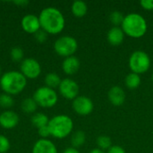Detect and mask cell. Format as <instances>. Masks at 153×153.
I'll list each match as a JSON object with an SVG mask.
<instances>
[{
  "label": "cell",
  "mask_w": 153,
  "mask_h": 153,
  "mask_svg": "<svg viewBox=\"0 0 153 153\" xmlns=\"http://www.w3.org/2000/svg\"><path fill=\"white\" fill-rule=\"evenodd\" d=\"M41 29L48 34L56 35L60 33L65 25L64 14L56 7L48 6L41 10L39 15Z\"/></svg>",
  "instance_id": "6da1fadb"
},
{
  "label": "cell",
  "mask_w": 153,
  "mask_h": 153,
  "mask_svg": "<svg viewBox=\"0 0 153 153\" xmlns=\"http://www.w3.org/2000/svg\"><path fill=\"white\" fill-rule=\"evenodd\" d=\"M27 85V79L20 71H8L0 77V88L11 96L20 94Z\"/></svg>",
  "instance_id": "7a4b0ae2"
},
{
  "label": "cell",
  "mask_w": 153,
  "mask_h": 153,
  "mask_svg": "<svg viewBox=\"0 0 153 153\" xmlns=\"http://www.w3.org/2000/svg\"><path fill=\"white\" fill-rule=\"evenodd\" d=\"M121 26L125 34L135 39L143 37L147 31L146 20L136 13H132L125 16Z\"/></svg>",
  "instance_id": "3957f363"
},
{
  "label": "cell",
  "mask_w": 153,
  "mask_h": 153,
  "mask_svg": "<svg viewBox=\"0 0 153 153\" xmlns=\"http://www.w3.org/2000/svg\"><path fill=\"white\" fill-rule=\"evenodd\" d=\"M48 126L50 136L56 139H64L72 133L74 122L72 118L66 115H57L49 119Z\"/></svg>",
  "instance_id": "277c9868"
},
{
  "label": "cell",
  "mask_w": 153,
  "mask_h": 153,
  "mask_svg": "<svg viewBox=\"0 0 153 153\" xmlns=\"http://www.w3.org/2000/svg\"><path fill=\"white\" fill-rule=\"evenodd\" d=\"M32 98L39 107L44 108H53L58 100V96L56 91L47 86L38 88L34 91Z\"/></svg>",
  "instance_id": "5b68a950"
},
{
  "label": "cell",
  "mask_w": 153,
  "mask_h": 153,
  "mask_svg": "<svg viewBox=\"0 0 153 153\" xmlns=\"http://www.w3.org/2000/svg\"><path fill=\"white\" fill-rule=\"evenodd\" d=\"M78 48L77 40L71 36H62L58 38L54 43V50L56 53L64 57L74 56Z\"/></svg>",
  "instance_id": "8992f818"
},
{
  "label": "cell",
  "mask_w": 153,
  "mask_h": 153,
  "mask_svg": "<svg viewBox=\"0 0 153 153\" xmlns=\"http://www.w3.org/2000/svg\"><path fill=\"white\" fill-rule=\"evenodd\" d=\"M151 66V59L144 51H134L129 58V67L133 73L137 74H143L149 70Z\"/></svg>",
  "instance_id": "52a82bcc"
},
{
  "label": "cell",
  "mask_w": 153,
  "mask_h": 153,
  "mask_svg": "<svg viewBox=\"0 0 153 153\" xmlns=\"http://www.w3.org/2000/svg\"><path fill=\"white\" fill-rule=\"evenodd\" d=\"M20 72L23 74L26 79L34 80L37 79L41 74V65L38 60L28 57L24 58L21 62Z\"/></svg>",
  "instance_id": "ba28073f"
},
{
  "label": "cell",
  "mask_w": 153,
  "mask_h": 153,
  "mask_svg": "<svg viewBox=\"0 0 153 153\" xmlns=\"http://www.w3.org/2000/svg\"><path fill=\"white\" fill-rule=\"evenodd\" d=\"M58 90H59L60 94L64 98L67 100H74L76 97H78L79 85L74 80L65 78L61 81Z\"/></svg>",
  "instance_id": "9c48e42d"
},
{
  "label": "cell",
  "mask_w": 153,
  "mask_h": 153,
  "mask_svg": "<svg viewBox=\"0 0 153 153\" xmlns=\"http://www.w3.org/2000/svg\"><path fill=\"white\" fill-rule=\"evenodd\" d=\"M73 108L80 116H87L93 110L92 100L85 96H78L73 100Z\"/></svg>",
  "instance_id": "30bf717a"
},
{
  "label": "cell",
  "mask_w": 153,
  "mask_h": 153,
  "mask_svg": "<svg viewBox=\"0 0 153 153\" xmlns=\"http://www.w3.org/2000/svg\"><path fill=\"white\" fill-rule=\"evenodd\" d=\"M21 26L22 30L29 34H35L37 31L41 30L39 16L29 13L22 17L21 21Z\"/></svg>",
  "instance_id": "8fae6325"
},
{
  "label": "cell",
  "mask_w": 153,
  "mask_h": 153,
  "mask_svg": "<svg viewBox=\"0 0 153 153\" xmlns=\"http://www.w3.org/2000/svg\"><path fill=\"white\" fill-rule=\"evenodd\" d=\"M20 122L19 115L13 110H4L0 114V126L4 129H13Z\"/></svg>",
  "instance_id": "7c38bea8"
},
{
  "label": "cell",
  "mask_w": 153,
  "mask_h": 153,
  "mask_svg": "<svg viewBox=\"0 0 153 153\" xmlns=\"http://www.w3.org/2000/svg\"><path fill=\"white\" fill-rule=\"evenodd\" d=\"M31 153H58L55 143L48 139H39L32 146Z\"/></svg>",
  "instance_id": "4fadbf2b"
},
{
  "label": "cell",
  "mask_w": 153,
  "mask_h": 153,
  "mask_svg": "<svg viewBox=\"0 0 153 153\" xmlns=\"http://www.w3.org/2000/svg\"><path fill=\"white\" fill-rule=\"evenodd\" d=\"M80 60L76 56H72L65 58V60L62 63V69L65 72V74L68 75H73L78 72V70L80 69Z\"/></svg>",
  "instance_id": "5bb4252c"
},
{
  "label": "cell",
  "mask_w": 153,
  "mask_h": 153,
  "mask_svg": "<svg viewBox=\"0 0 153 153\" xmlns=\"http://www.w3.org/2000/svg\"><path fill=\"white\" fill-rule=\"evenodd\" d=\"M109 101L115 106H121L126 100V93L119 86H113L108 93Z\"/></svg>",
  "instance_id": "9a60e30c"
},
{
  "label": "cell",
  "mask_w": 153,
  "mask_h": 153,
  "mask_svg": "<svg viewBox=\"0 0 153 153\" xmlns=\"http://www.w3.org/2000/svg\"><path fill=\"white\" fill-rule=\"evenodd\" d=\"M108 41L113 45V46H118L121 43H123L125 39V32L122 30V28L118 26H115L112 29H110L107 35Z\"/></svg>",
  "instance_id": "2e32d148"
},
{
  "label": "cell",
  "mask_w": 153,
  "mask_h": 153,
  "mask_svg": "<svg viewBox=\"0 0 153 153\" xmlns=\"http://www.w3.org/2000/svg\"><path fill=\"white\" fill-rule=\"evenodd\" d=\"M72 13L76 17H83L88 11V6L85 2L81 0H76L72 4L71 6Z\"/></svg>",
  "instance_id": "e0dca14e"
},
{
  "label": "cell",
  "mask_w": 153,
  "mask_h": 153,
  "mask_svg": "<svg viewBox=\"0 0 153 153\" xmlns=\"http://www.w3.org/2000/svg\"><path fill=\"white\" fill-rule=\"evenodd\" d=\"M48 122H49V118L48 117V116L41 112L35 113L31 117V124L33 126H35L38 129L47 126L48 125Z\"/></svg>",
  "instance_id": "ac0fdd59"
},
{
  "label": "cell",
  "mask_w": 153,
  "mask_h": 153,
  "mask_svg": "<svg viewBox=\"0 0 153 153\" xmlns=\"http://www.w3.org/2000/svg\"><path fill=\"white\" fill-rule=\"evenodd\" d=\"M38 107L39 106L37 105L33 98H26L22 100L21 104L22 110L26 114H35Z\"/></svg>",
  "instance_id": "d6986e66"
},
{
  "label": "cell",
  "mask_w": 153,
  "mask_h": 153,
  "mask_svg": "<svg viewBox=\"0 0 153 153\" xmlns=\"http://www.w3.org/2000/svg\"><path fill=\"white\" fill-rule=\"evenodd\" d=\"M44 81H45V84L47 87L51 88V89H55L56 87H59L62 80L58 74H56L55 73H49L45 76Z\"/></svg>",
  "instance_id": "ffe728a7"
},
{
  "label": "cell",
  "mask_w": 153,
  "mask_h": 153,
  "mask_svg": "<svg viewBox=\"0 0 153 153\" xmlns=\"http://www.w3.org/2000/svg\"><path fill=\"white\" fill-rule=\"evenodd\" d=\"M140 83H141L140 75L135 73H130L126 78V84L131 90L138 88Z\"/></svg>",
  "instance_id": "44dd1931"
},
{
  "label": "cell",
  "mask_w": 153,
  "mask_h": 153,
  "mask_svg": "<svg viewBox=\"0 0 153 153\" xmlns=\"http://www.w3.org/2000/svg\"><path fill=\"white\" fill-rule=\"evenodd\" d=\"M86 136L85 134L82 131H76L74 134H73L72 138H71V143L74 148H79L82 146L85 143Z\"/></svg>",
  "instance_id": "7402d4cb"
},
{
  "label": "cell",
  "mask_w": 153,
  "mask_h": 153,
  "mask_svg": "<svg viewBox=\"0 0 153 153\" xmlns=\"http://www.w3.org/2000/svg\"><path fill=\"white\" fill-rule=\"evenodd\" d=\"M13 105H14V100L13 96L6 93L0 94V107L2 108H4L5 110H9Z\"/></svg>",
  "instance_id": "603a6c76"
},
{
  "label": "cell",
  "mask_w": 153,
  "mask_h": 153,
  "mask_svg": "<svg viewBox=\"0 0 153 153\" xmlns=\"http://www.w3.org/2000/svg\"><path fill=\"white\" fill-rule=\"evenodd\" d=\"M10 57L13 62H22L24 59V52L22 48L14 47L10 51Z\"/></svg>",
  "instance_id": "cb8c5ba5"
},
{
  "label": "cell",
  "mask_w": 153,
  "mask_h": 153,
  "mask_svg": "<svg viewBox=\"0 0 153 153\" xmlns=\"http://www.w3.org/2000/svg\"><path fill=\"white\" fill-rule=\"evenodd\" d=\"M97 144L100 150H108L111 147V139L107 135H100L97 139Z\"/></svg>",
  "instance_id": "d4e9b609"
},
{
  "label": "cell",
  "mask_w": 153,
  "mask_h": 153,
  "mask_svg": "<svg viewBox=\"0 0 153 153\" xmlns=\"http://www.w3.org/2000/svg\"><path fill=\"white\" fill-rule=\"evenodd\" d=\"M125 19V16L123 15V13L119 11H114L110 13V16H109V20L110 22L116 25V26H118V25H122V22Z\"/></svg>",
  "instance_id": "484cf974"
},
{
  "label": "cell",
  "mask_w": 153,
  "mask_h": 153,
  "mask_svg": "<svg viewBox=\"0 0 153 153\" xmlns=\"http://www.w3.org/2000/svg\"><path fill=\"white\" fill-rule=\"evenodd\" d=\"M11 148L9 139L4 134H0V153H6Z\"/></svg>",
  "instance_id": "4316f807"
},
{
  "label": "cell",
  "mask_w": 153,
  "mask_h": 153,
  "mask_svg": "<svg viewBox=\"0 0 153 153\" xmlns=\"http://www.w3.org/2000/svg\"><path fill=\"white\" fill-rule=\"evenodd\" d=\"M34 39L37 40V42H39L40 44H43L48 39V33L41 29V30H39V31H37L34 34Z\"/></svg>",
  "instance_id": "83f0119b"
},
{
  "label": "cell",
  "mask_w": 153,
  "mask_h": 153,
  "mask_svg": "<svg viewBox=\"0 0 153 153\" xmlns=\"http://www.w3.org/2000/svg\"><path fill=\"white\" fill-rule=\"evenodd\" d=\"M38 134L40 136V139H48V136H50V132L48 129V126H44L39 129H38Z\"/></svg>",
  "instance_id": "f1b7e54d"
},
{
  "label": "cell",
  "mask_w": 153,
  "mask_h": 153,
  "mask_svg": "<svg viewBox=\"0 0 153 153\" xmlns=\"http://www.w3.org/2000/svg\"><path fill=\"white\" fill-rule=\"evenodd\" d=\"M140 4L146 10H153V0H142Z\"/></svg>",
  "instance_id": "f546056e"
},
{
  "label": "cell",
  "mask_w": 153,
  "mask_h": 153,
  "mask_svg": "<svg viewBox=\"0 0 153 153\" xmlns=\"http://www.w3.org/2000/svg\"><path fill=\"white\" fill-rule=\"evenodd\" d=\"M108 153H126V151L122 147H120V146L114 145V146H111L108 149Z\"/></svg>",
  "instance_id": "4dcf8cb0"
},
{
  "label": "cell",
  "mask_w": 153,
  "mask_h": 153,
  "mask_svg": "<svg viewBox=\"0 0 153 153\" xmlns=\"http://www.w3.org/2000/svg\"><path fill=\"white\" fill-rule=\"evenodd\" d=\"M63 153H80L79 152V151H77L75 148H74V147H69V148H66Z\"/></svg>",
  "instance_id": "1f68e13d"
},
{
  "label": "cell",
  "mask_w": 153,
  "mask_h": 153,
  "mask_svg": "<svg viewBox=\"0 0 153 153\" xmlns=\"http://www.w3.org/2000/svg\"><path fill=\"white\" fill-rule=\"evenodd\" d=\"M15 4H18V5H21V6H24L26 4H29V1H25V0H21V1H14L13 2Z\"/></svg>",
  "instance_id": "d6a6232c"
},
{
  "label": "cell",
  "mask_w": 153,
  "mask_h": 153,
  "mask_svg": "<svg viewBox=\"0 0 153 153\" xmlns=\"http://www.w3.org/2000/svg\"><path fill=\"white\" fill-rule=\"evenodd\" d=\"M90 153H105L102 150H100V149H93L92 151H91V152Z\"/></svg>",
  "instance_id": "836d02e7"
},
{
  "label": "cell",
  "mask_w": 153,
  "mask_h": 153,
  "mask_svg": "<svg viewBox=\"0 0 153 153\" xmlns=\"http://www.w3.org/2000/svg\"><path fill=\"white\" fill-rule=\"evenodd\" d=\"M1 72H2V68H1V65H0V74H1Z\"/></svg>",
  "instance_id": "e575fe53"
},
{
  "label": "cell",
  "mask_w": 153,
  "mask_h": 153,
  "mask_svg": "<svg viewBox=\"0 0 153 153\" xmlns=\"http://www.w3.org/2000/svg\"><path fill=\"white\" fill-rule=\"evenodd\" d=\"M152 82H153V73H152Z\"/></svg>",
  "instance_id": "d590c367"
},
{
  "label": "cell",
  "mask_w": 153,
  "mask_h": 153,
  "mask_svg": "<svg viewBox=\"0 0 153 153\" xmlns=\"http://www.w3.org/2000/svg\"><path fill=\"white\" fill-rule=\"evenodd\" d=\"M0 41H1V39H0Z\"/></svg>",
  "instance_id": "8d00e7d4"
}]
</instances>
